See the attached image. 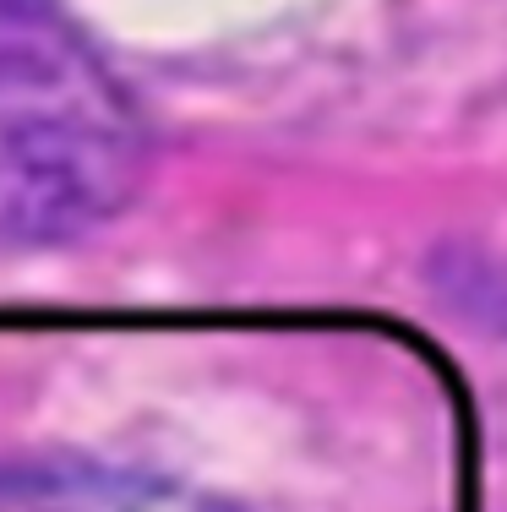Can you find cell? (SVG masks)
Returning <instances> with one entry per match:
<instances>
[{"label": "cell", "instance_id": "6da1fadb", "mask_svg": "<svg viewBox=\"0 0 507 512\" xmlns=\"http://www.w3.org/2000/svg\"><path fill=\"white\" fill-rule=\"evenodd\" d=\"M148 137L55 0H0V251L55 246L137 191Z\"/></svg>", "mask_w": 507, "mask_h": 512}, {"label": "cell", "instance_id": "7a4b0ae2", "mask_svg": "<svg viewBox=\"0 0 507 512\" xmlns=\"http://www.w3.org/2000/svg\"><path fill=\"white\" fill-rule=\"evenodd\" d=\"M0 512H235L202 491L99 463L0 469Z\"/></svg>", "mask_w": 507, "mask_h": 512}]
</instances>
